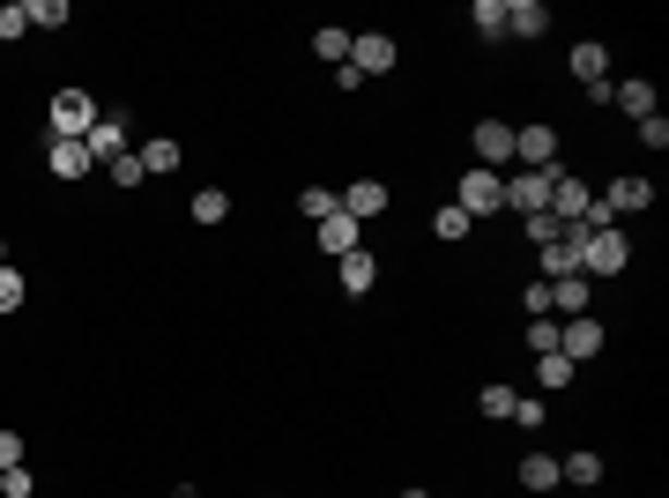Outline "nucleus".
<instances>
[{
	"mask_svg": "<svg viewBox=\"0 0 669 498\" xmlns=\"http://www.w3.org/2000/svg\"><path fill=\"white\" fill-rule=\"evenodd\" d=\"M454 208L476 223V216H499L506 208V186H499V171H484V165H469L461 171V186H454Z\"/></svg>",
	"mask_w": 669,
	"mask_h": 498,
	"instance_id": "obj_1",
	"label": "nucleus"
},
{
	"mask_svg": "<svg viewBox=\"0 0 669 498\" xmlns=\"http://www.w3.org/2000/svg\"><path fill=\"white\" fill-rule=\"evenodd\" d=\"M632 268V239L610 223V231H587V246H581V276H625Z\"/></svg>",
	"mask_w": 669,
	"mask_h": 498,
	"instance_id": "obj_2",
	"label": "nucleus"
},
{
	"mask_svg": "<svg viewBox=\"0 0 669 498\" xmlns=\"http://www.w3.org/2000/svg\"><path fill=\"white\" fill-rule=\"evenodd\" d=\"M89 126H97V97H89V89H60V97H52V134H60V142H83Z\"/></svg>",
	"mask_w": 669,
	"mask_h": 498,
	"instance_id": "obj_3",
	"label": "nucleus"
},
{
	"mask_svg": "<svg viewBox=\"0 0 669 498\" xmlns=\"http://www.w3.org/2000/svg\"><path fill=\"white\" fill-rule=\"evenodd\" d=\"M513 165L521 171H558V126H513Z\"/></svg>",
	"mask_w": 669,
	"mask_h": 498,
	"instance_id": "obj_4",
	"label": "nucleus"
},
{
	"mask_svg": "<svg viewBox=\"0 0 669 498\" xmlns=\"http://www.w3.org/2000/svg\"><path fill=\"white\" fill-rule=\"evenodd\" d=\"M394 60H402V45L387 38V31H357V38H350V68H357V83H365V75H387Z\"/></svg>",
	"mask_w": 669,
	"mask_h": 498,
	"instance_id": "obj_5",
	"label": "nucleus"
},
{
	"mask_svg": "<svg viewBox=\"0 0 669 498\" xmlns=\"http://www.w3.org/2000/svg\"><path fill=\"white\" fill-rule=\"evenodd\" d=\"M499 186H506V208H521V216L550 208V171H499Z\"/></svg>",
	"mask_w": 669,
	"mask_h": 498,
	"instance_id": "obj_6",
	"label": "nucleus"
},
{
	"mask_svg": "<svg viewBox=\"0 0 669 498\" xmlns=\"http://www.w3.org/2000/svg\"><path fill=\"white\" fill-rule=\"evenodd\" d=\"M603 342H610V335H603V320H558V357H573V365H587V357H603Z\"/></svg>",
	"mask_w": 669,
	"mask_h": 498,
	"instance_id": "obj_7",
	"label": "nucleus"
},
{
	"mask_svg": "<svg viewBox=\"0 0 669 498\" xmlns=\"http://www.w3.org/2000/svg\"><path fill=\"white\" fill-rule=\"evenodd\" d=\"M573 75H581L587 105H610V83H603V75H610V52H603L595 38H587V45H573Z\"/></svg>",
	"mask_w": 669,
	"mask_h": 498,
	"instance_id": "obj_8",
	"label": "nucleus"
},
{
	"mask_svg": "<svg viewBox=\"0 0 669 498\" xmlns=\"http://www.w3.org/2000/svg\"><path fill=\"white\" fill-rule=\"evenodd\" d=\"M469 142H476V165H484V171H506V165H513V126H506V120H476V134H469Z\"/></svg>",
	"mask_w": 669,
	"mask_h": 498,
	"instance_id": "obj_9",
	"label": "nucleus"
},
{
	"mask_svg": "<svg viewBox=\"0 0 669 498\" xmlns=\"http://www.w3.org/2000/svg\"><path fill=\"white\" fill-rule=\"evenodd\" d=\"M587 202H595V194H587V186H581V179H573L565 165L550 171V216H558V223H581Z\"/></svg>",
	"mask_w": 669,
	"mask_h": 498,
	"instance_id": "obj_10",
	"label": "nucleus"
},
{
	"mask_svg": "<svg viewBox=\"0 0 669 498\" xmlns=\"http://www.w3.org/2000/svg\"><path fill=\"white\" fill-rule=\"evenodd\" d=\"M89 165H112V157H126V120H112V112H97V126L83 134Z\"/></svg>",
	"mask_w": 669,
	"mask_h": 498,
	"instance_id": "obj_11",
	"label": "nucleus"
},
{
	"mask_svg": "<svg viewBox=\"0 0 669 498\" xmlns=\"http://www.w3.org/2000/svg\"><path fill=\"white\" fill-rule=\"evenodd\" d=\"M603 208H610V216H640V208H655V186H647L640 171H625V179L603 194Z\"/></svg>",
	"mask_w": 669,
	"mask_h": 498,
	"instance_id": "obj_12",
	"label": "nucleus"
},
{
	"mask_svg": "<svg viewBox=\"0 0 669 498\" xmlns=\"http://www.w3.org/2000/svg\"><path fill=\"white\" fill-rule=\"evenodd\" d=\"M45 165H52V179H89V171H97L83 142H60V134L45 142Z\"/></svg>",
	"mask_w": 669,
	"mask_h": 498,
	"instance_id": "obj_13",
	"label": "nucleus"
},
{
	"mask_svg": "<svg viewBox=\"0 0 669 498\" xmlns=\"http://www.w3.org/2000/svg\"><path fill=\"white\" fill-rule=\"evenodd\" d=\"M313 239H320V253H334V260H342V253H357V216H342V208H334V216L313 223Z\"/></svg>",
	"mask_w": 669,
	"mask_h": 498,
	"instance_id": "obj_14",
	"label": "nucleus"
},
{
	"mask_svg": "<svg viewBox=\"0 0 669 498\" xmlns=\"http://www.w3.org/2000/svg\"><path fill=\"white\" fill-rule=\"evenodd\" d=\"M544 31H550L544 0H506V38H544Z\"/></svg>",
	"mask_w": 669,
	"mask_h": 498,
	"instance_id": "obj_15",
	"label": "nucleus"
},
{
	"mask_svg": "<svg viewBox=\"0 0 669 498\" xmlns=\"http://www.w3.org/2000/svg\"><path fill=\"white\" fill-rule=\"evenodd\" d=\"M334 276H342V291H350V297H365L379 283V260L357 246V253H342V260H334Z\"/></svg>",
	"mask_w": 669,
	"mask_h": 498,
	"instance_id": "obj_16",
	"label": "nucleus"
},
{
	"mask_svg": "<svg viewBox=\"0 0 669 498\" xmlns=\"http://www.w3.org/2000/svg\"><path fill=\"white\" fill-rule=\"evenodd\" d=\"M342 216H357V223H365V216H387V179H357V186L342 194Z\"/></svg>",
	"mask_w": 669,
	"mask_h": 498,
	"instance_id": "obj_17",
	"label": "nucleus"
},
{
	"mask_svg": "<svg viewBox=\"0 0 669 498\" xmlns=\"http://www.w3.org/2000/svg\"><path fill=\"white\" fill-rule=\"evenodd\" d=\"M610 105H618L625 120H647V112H655V83H610Z\"/></svg>",
	"mask_w": 669,
	"mask_h": 498,
	"instance_id": "obj_18",
	"label": "nucleus"
},
{
	"mask_svg": "<svg viewBox=\"0 0 669 498\" xmlns=\"http://www.w3.org/2000/svg\"><path fill=\"white\" fill-rule=\"evenodd\" d=\"M550 313L581 320V313H587V276H565V283H550Z\"/></svg>",
	"mask_w": 669,
	"mask_h": 498,
	"instance_id": "obj_19",
	"label": "nucleus"
},
{
	"mask_svg": "<svg viewBox=\"0 0 669 498\" xmlns=\"http://www.w3.org/2000/svg\"><path fill=\"white\" fill-rule=\"evenodd\" d=\"M521 491H558V454H528L521 461Z\"/></svg>",
	"mask_w": 669,
	"mask_h": 498,
	"instance_id": "obj_20",
	"label": "nucleus"
},
{
	"mask_svg": "<svg viewBox=\"0 0 669 498\" xmlns=\"http://www.w3.org/2000/svg\"><path fill=\"white\" fill-rule=\"evenodd\" d=\"M313 52H320V60H334V68H350V31H342V23L313 31Z\"/></svg>",
	"mask_w": 669,
	"mask_h": 498,
	"instance_id": "obj_21",
	"label": "nucleus"
},
{
	"mask_svg": "<svg viewBox=\"0 0 669 498\" xmlns=\"http://www.w3.org/2000/svg\"><path fill=\"white\" fill-rule=\"evenodd\" d=\"M469 23H476V38H506V0H476Z\"/></svg>",
	"mask_w": 669,
	"mask_h": 498,
	"instance_id": "obj_22",
	"label": "nucleus"
},
{
	"mask_svg": "<svg viewBox=\"0 0 669 498\" xmlns=\"http://www.w3.org/2000/svg\"><path fill=\"white\" fill-rule=\"evenodd\" d=\"M134 157H142V171H149V179H157V171H179V142H142Z\"/></svg>",
	"mask_w": 669,
	"mask_h": 498,
	"instance_id": "obj_23",
	"label": "nucleus"
},
{
	"mask_svg": "<svg viewBox=\"0 0 669 498\" xmlns=\"http://www.w3.org/2000/svg\"><path fill=\"white\" fill-rule=\"evenodd\" d=\"M334 208H342V194H328V186H305V194H297V216H305V223H320Z\"/></svg>",
	"mask_w": 669,
	"mask_h": 498,
	"instance_id": "obj_24",
	"label": "nucleus"
},
{
	"mask_svg": "<svg viewBox=\"0 0 669 498\" xmlns=\"http://www.w3.org/2000/svg\"><path fill=\"white\" fill-rule=\"evenodd\" d=\"M223 216H231V194H223V186H202V194H194V223H223Z\"/></svg>",
	"mask_w": 669,
	"mask_h": 498,
	"instance_id": "obj_25",
	"label": "nucleus"
},
{
	"mask_svg": "<svg viewBox=\"0 0 669 498\" xmlns=\"http://www.w3.org/2000/svg\"><path fill=\"white\" fill-rule=\"evenodd\" d=\"M476 410L491 416V424H506V416H513V387H506V379H491V387L476 394Z\"/></svg>",
	"mask_w": 669,
	"mask_h": 498,
	"instance_id": "obj_26",
	"label": "nucleus"
},
{
	"mask_svg": "<svg viewBox=\"0 0 669 498\" xmlns=\"http://www.w3.org/2000/svg\"><path fill=\"white\" fill-rule=\"evenodd\" d=\"M431 239H439V246H454V239H469V216H461V208L447 202L439 216H431Z\"/></svg>",
	"mask_w": 669,
	"mask_h": 498,
	"instance_id": "obj_27",
	"label": "nucleus"
},
{
	"mask_svg": "<svg viewBox=\"0 0 669 498\" xmlns=\"http://www.w3.org/2000/svg\"><path fill=\"white\" fill-rule=\"evenodd\" d=\"M521 231H528V246L544 253V246H558V231H565V223H558V216L544 208V216H521Z\"/></svg>",
	"mask_w": 669,
	"mask_h": 498,
	"instance_id": "obj_28",
	"label": "nucleus"
},
{
	"mask_svg": "<svg viewBox=\"0 0 669 498\" xmlns=\"http://www.w3.org/2000/svg\"><path fill=\"white\" fill-rule=\"evenodd\" d=\"M23 31H31V0H8L0 8V45H15Z\"/></svg>",
	"mask_w": 669,
	"mask_h": 498,
	"instance_id": "obj_29",
	"label": "nucleus"
},
{
	"mask_svg": "<svg viewBox=\"0 0 669 498\" xmlns=\"http://www.w3.org/2000/svg\"><path fill=\"white\" fill-rule=\"evenodd\" d=\"M573 373H581V365H573V357H558V350L536 365V379H544V387H573Z\"/></svg>",
	"mask_w": 669,
	"mask_h": 498,
	"instance_id": "obj_30",
	"label": "nucleus"
},
{
	"mask_svg": "<svg viewBox=\"0 0 669 498\" xmlns=\"http://www.w3.org/2000/svg\"><path fill=\"white\" fill-rule=\"evenodd\" d=\"M68 23V0H31V31H60Z\"/></svg>",
	"mask_w": 669,
	"mask_h": 498,
	"instance_id": "obj_31",
	"label": "nucleus"
},
{
	"mask_svg": "<svg viewBox=\"0 0 669 498\" xmlns=\"http://www.w3.org/2000/svg\"><path fill=\"white\" fill-rule=\"evenodd\" d=\"M112 186H142V179H149V171H142V157H134V149H126V157H112Z\"/></svg>",
	"mask_w": 669,
	"mask_h": 498,
	"instance_id": "obj_32",
	"label": "nucleus"
},
{
	"mask_svg": "<svg viewBox=\"0 0 669 498\" xmlns=\"http://www.w3.org/2000/svg\"><path fill=\"white\" fill-rule=\"evenodd\" d=\"M513 424H521V432H544V394H528V402L513 394Z\"/></svg>",
	"mask_w": 669,
	"mask_h": 498,
	"instance_id": "obj_33",
	"label": "nucleus"
},
{
	"mask_svg": "<svg viewBox=\"0 0 669 498\" xmlns=\"http://www.w3.org/2000/svg\"><path fill=\"white\" fill-rule=\"evenodd\" d=\"M31 491H38L31 469H0V498H31Z\"/></svg>",
	"mask_w": 669,
	"mask_h": 498,
	"instance_id": "obj_34",
	"label": "nucleus"
},
{
	"mask_svg": "<svg viewBox=\"0 0 669 498\" xmlns=\"http://www.w3.org/2000/svg\"><path fill=\"white\" fill-rule=\"evenodd\" d=\"M23 276H15V268H0V313H23Z\"/></svg>",
	"mask_w": 669,
	"mask_h": 498,
	"instance_id": "obj_35",
	"label": "nucleus"
},
{
	"mask_svg": "<svg viewBox=\"0 0 669 498\" xmlns=\"http://www.w3.org/2000/svg\"><path fill=\"white\" fill-rule=\"evenodd\" d=\"M528 350L550 357V350H558V320H528Z\"/></svg>",
	"mask_w": 669,
	"mask_h": 498,
	"instance_id": "obj_36",
	"label": "nucleus"
},
{
	"mask_svg": "<svg viewBox=\"0 0 669 498\" xmlns=\"http://www.w3.org/2000/svg\"><path fill=\"white\" fill-rule=\"evenodd\" d=\"M640 142H647V149H669V120H662V112L640 120Z\"/></svg>",
	"mask_w": 669,
	"mask_h": 498,
	"instance_id": "obj_37",
	"label": "nucleus"
},
{
	"mask_svg": "<svg viewBox=\"0 0 669 498\" xmlns=\"http://www.w3.org/2000/svg\"><path fill=\"white\" fill-rule=\"evenodd\" d=\"M521 305H528V320H550V283H528Z\"/></svg>",
	"mask_w": 669,
	"mask_h": 498,
	"instance_id": "obj_38",
	"label": "nucleus"
},
{
	"mask_svg": "<svg viewBox=\"0 0 669 498\" xmlns=\"http://www.w3.org/2000/svg\"><path fill=\"white\" fill-rule=\"evenodd\" d=\"M0 469H23V439L15 432H0Z\"/></svg>",
	"mask_w": 669,
	"mask_h": 498,
	"instance_id": "obj_39",
	"label": "nucleus"
},
{
	"mask_svg": "<svg viewBox=\"0 0 669 498\" xmlns=\"http://www.w3.org/2000/svg\"><path fill=\"white\" fill-rule=\"evenodd\" d=\"M402 498H431V491H402Z\"/></svg>",
	"mask_w": 669,
	"mask_h": 498,
	"instance_id": "obj_40",
	"label": "nucleus"
},
{
	"mask_svg": "<svg viewBox=\"0 0 669 498\" xmlns=\"http://www.w3.org/2000/svg\"><path fill=\"white\" fill-rule=\"evenodd\" d=\"M0 268H8V246H0Z\"/></svg>",
	"mask_w": 669,
	"mask_h": 498,
	"instance_id": "obj_41",
	"label": "nucleus"
}]
</instances>
